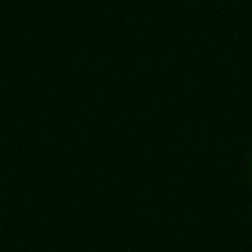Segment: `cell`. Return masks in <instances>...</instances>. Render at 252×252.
I'll return each mask as SVG.
<instances>
[]
</instances>
